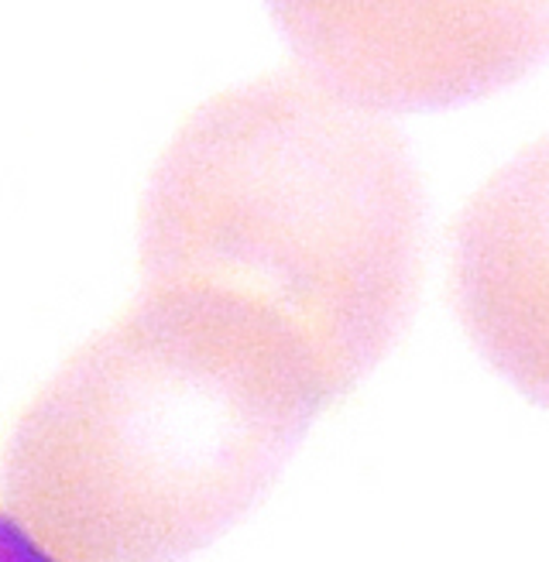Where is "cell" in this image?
<instances>
[{"label":"cell","mask_w":549,"mask_h":562,"mask_svg":"<svg viewBox=\"0 0 549 562\" xmlns=\"http://www.w3.org/2000/svg\"><path fill=\"white\" fill-rule=\"evenodd\" d=\"M344 395L258 308L142 281L14 422L11 515L59 562H169L240 515Z\"/></svg>","instance_id":"1"},{"label":"cell","mask_w":549,"mask_h":562,"mask_svg":"<svg viewBox=\"0 0 549 562\" xmlns=\"http://www.w3.org/2000/svg\"><path fill=\"white\" fill-rule=\"evenodd\" d=\"M423 278V189L378 110L313 69L200 103L142 203V281L292 329L350 391L395 347Z\"/></svg>","instance_id":"2"},{"label":"cell","mask_w":549,"mask_h":562,"mask_svg":"<svg viewBox=\"0 0 549 562\" xmlns=\"http://www.w3.org/2000/svg\"><path fill=\"white\" fill-rule=\"evenodd\" d=\"M282 18L306 69L371 110L484 93L549 45V4H292Z\"/></svg>","instance_id":"3"},{"label":"cell","mask_w":549,"mask_h":562,"mask_svg":"<svg viewBox=\"0 0 549 562\" xmlns=\"http://www.w3.org/2000/svg\"><path fill=\"white\" fill-rule=\"evenodd\" d=\"M450 299L481 357L549 408V137L518 151L457 213Z\"/></svg>","instance_id":"4"},{"label":"cell","mask_w":549,"mask_h":562,"mask_svg":"<svg viewBox=\"0 0 549 562\" xmlns=\"http://www.w3.org/2000/svg\"><path fill=\"white\" fill-rule=\"evenodd\" d=\"M0 562H59V559L45 552L14 518L0 515Z\"/></svg>","instance_id":"5"}]
</instances>
